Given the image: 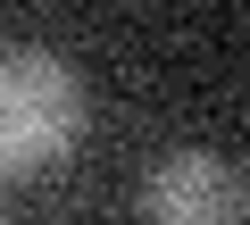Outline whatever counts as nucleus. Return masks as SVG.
<instances>
[{
  "label": "nucleus",
  "instance_id": "2",
  "mask_svg": "<svg viewBox=\"0 0 250 225\" xmlns=\"http://www.w3.org/2000/svg\"><path fill=\"white\" fill-rule=\"evenodd\" d=\"M242 200H250L242 167L225 150H200V142L159 150L150 175H142V217L150 225H242Z\"/></svg>",
  "mask_w": 250,
  "mask_h": 225
},
{
  "label": "nucleus",
  "instance_id": "1",
  "mask_svg": "<svg viewBox=\"0 0 250 225\" xmlns=\"http://www.w3.org/2000/svg\"><path fill=\"white\" fill-rule=\"evenodd\" d=\"M83 75L42 42H0V184H25L83 142Z\"/></svg>",
  "mask_w": 250,
  "mask_h": 225
}]
</instances>
